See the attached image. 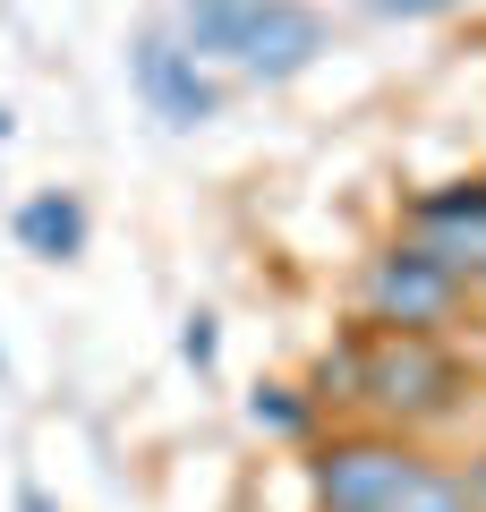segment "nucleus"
Returning a JSON list of instances; mask_svg holds the SVG:
<instances>
[{"label":"nucleus","instance_id":"f257e3e1","mask_svg":"<svg viewBox=\"0 0 486 512\" xmlns=\"http://www.w3.org/2000/svg\"><path fill=\"white\" fill-rule=\"evenodd\" d=\"M307 478L324 512H478L469 470L435 461L410 427H342L316 444Z\"/></svg>","mask_w":486,"mask_h":512},{"label":"nucleus","instance_id":"f03ea898","mask_svg":"<svg viewBox=\"0 0 486 512\" xmlns=\"http://www.w3.org/2000/svg\"><path fill=\"white\" fill-rule=\"evenodd\" d=\"M342 384L376 427H418L461 410L469 367L444 333H401V325H359L342 342Z\"/></svg>","mask_w":486,"mask_h":512},{"label":"nucleus","instance_id":"7ed1b4c3","mask_svg":"<svg viewBox=\"0 0 486 512\" xmlns=\"http://www.w3.org/2000/svg\"><path fill=\"white\" fill-rule=\"evenodd\" d=\"M180 35L197 60H231L256 86H282L324 52V18L307 0H180Z\"/></svg>","mask_w":486,"mask_h":512},{"label":"nucleus","instance_id":"20e7f679","mask_svg":"<svg viewBox=\"0 0 486 512\" xmlns=\"http://www.w3.org/2000/svg\"><path fill=\"white\" fill-rule=\"evenodd\" d=\"M359 308L367 325H401V333H444L469 308V274L452 256H435L427 239H401V248L367 256L359 274Z\"/></svg>","mask_w":486,"mask_h":512},{"label":"nucleus","instance_id":"39448f33","mask_svg":"<svg viewBox=\"0 0 486 512\" xmlns=\"http://www.w3.org/2000/svg\"><path fill=\"white\" fill-rule=\"evenodd\" d=\"M128 77H137V94L154 103V120H171V128H205L222 111V86L205 77V60L188 52V35L145 26V35L128 43Z\"/></svg>","mask_w":486,"mask_h":512},{"label":"nucleus","instance_id":"423d86ee","mask_svg":"<svg viewBox=\"0 0 486 512\" xmlns=\"http://www.w3.org/2000/svg\"><path fill=\"white\" fill-rule=\"evenodd\" d=\"M410 239H427V248L452 256L469 282H486V180L427 188V197L410 205Z\"/></svg>","mask_w":486,"mask_h":512},{"label":"nucleus","instance_id":"0eeeda50","mask_svg":"<svg viewBox=\"0 0 486 512\" xmlns=\"http://www.w3.org/2000/svg\"><path fill=\"white\" fill-rule=\"evenodd\" d=\"M18 248L43 256V265H69V256H86V205L69 197V188H35V197L18 205Z\"/></svg>","mask_w":486,"mask_h":512},{"label":"nucleus","instance_id":"6e6552de","mask_svg":"<svg viewBox=\"0 0 486 512\" xmlns=\"http://www.w3.org/2000/svg\"><path fill=\"white\" fill-rule=\"evenodd\" d=\"M248 419H256V427H273V436H307V402L290 393V384H256Z\"/></svg>","mask_w":486,"mask_h":512},{"label":"nucleus","instance_id":"1a4fd4ad","mask_svg":"<svg viewBox=\"0 0 486 512\" xmlns=\"http://www.w3.org/2000/svg\"><path fill=\"white\" fill-rule=\"evenodd\" d=\"M214 350H222L214 316H188V325H180V359H188V367H214Z\"/></svg>","mask_w":486,"mask_h":512},{"label":"nucleus","instance_id":"9d476101","mask_svg":"<svg viewBox=\"0 0 486 512\" xmlns=\"http://www.w3.org/2000/svg\"><path fill=\"white\" fill-rule=\"evenodd\" d=\"M444 9H469V0H367V18H444Z\"/></svg>","mask_w":486,"mask_h":512},{"label":"nucleus","instance_id":"9b49d317","mask_svg":"<svg viewBox=\"0 0 486 512\" xmlns=\"http://www.w3.org/2000/svg\"><path fill=\"white\" fill-rule=\"evenodd\" d=\"M461 470H469V495H478V512H486V453H469Z\"/></svg>","mask_w":486,"mask_h":512},{"label":"nucleus","instance_id":"f8f14e48","mask_svg":"<svg viewBox=\"0 0 486 512\" xmlns=\"http://www.w3.org/2000/svg\"><path fill=\"white\" fill-rule=\"evenodd\" d=\"M18 512H52V504H43V487H35V478L18 487Z\"/></svg>","mask_w":486,"mask_h":512},{"label":"nucleus","instance_id":"ddd939ff","mask_svg":"<svg viewBox=\"0 0 486 512\" xmlns=\"http://www.w3.org/2000/svg\"><path fill=\"white\" fill-rule=\"evenodd\" d=\"M478 291H486V282H478Z\"/></svg>","mask_w":486,"mask_h":512}]
</instances>
